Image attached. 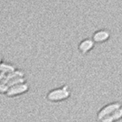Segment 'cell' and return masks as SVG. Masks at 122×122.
Wrapping results in <instances>:
<instances>
[{
	"label": "cell",
	"mask_w": 122,
	"mask_h": 122,
	"mask_svg": "<svg viewBox=\"0 0 122 122\" xmlns=\"http://www.w3.org/2000/svg\"><path fill=\"white\" fill-rule=\"evenodd\" d=\"M71 91L68 86H63L61 87L57 88L49 91L46 98L51 102H60L67 100L70 97Z\"/></svg>",
	"instance_id": "6da1fadb"
},
{
	"label": "cell",
	"mask_w": 122,
	"mask_h": 122,
	"mask_svg": "<svg viewBox=\"0 0 122 122\" xmlns=\"http://www.w3.org/2000/svg\"><path fill=\"white\" fill-rule=\"evenodd\" d=\"M28 90H29V86L26 82H25L9 87L6 94L9 97H14L16 96L24 94L27 92Z\"/></svg>",
	"instance_id": "7a4b0ae2"
},
{
	"label": "cell",
	"mask_w": 122,
	"mask_h": 122,
	"mask_svg": "<svg viewBox=\"0 0 122 122\" xmlns=\"http://www.w3.org/2000/svg\"><path fill=\"white\" fill-rule=\"evenodd\" d=\"M121 107V104L119 103H113L108 105L104 106L103 108L99 111L97 115V118L98 120H101L103 117L110 115L112 112H114L115 110L120 108Z\"/></svg>",
	"instance_id": "3957f363"
},
{
	"label": "cell",
	"mask_w": 122,
	"mask_h": 122,
	"mask_svg": "<svg viewBox=\"0 0 122 122\" xmlns=\"http://www.w3.org/2000/svg\"><path fill=\"white\" fill-rule=\"evenodd\" d=\"M94 44L95 43L92 39H85L80 42L78 46V50L81 54L85 55L93 50Z\"/></svg>",
	"instance_id": "277c9868"
},
{
	"label": "cell",
	"mask_w": 122,
	"mask_h": 122,
	"mask_svg": "<svg viewBox=\"0 0 122 122\" xmlns=\"http://www.w3.org/2000/svg\"><path fill=\"white\" fill-rule=\"evenodd\" d=\"M110 32L105 29L96 31L92 36V39L94 43H102L106 42L110 37Z\"/></svg>",
	"instance_id": "5b68a950"
},
{
	"label": "cell",
	"mask_w": 122,
	"mask_h": 122,
	"mask_svg": "<svg viewBox=\"0 0 122 122\" xmlns=\"http://www.w3.org/2000/svg\"><path fill=\"white\" fill-rule=\"evenodd\" d=\"M19 76H25V73L22 70H15V71H12V72L6 74L3 80L1 81V83L6 85L9 81L16 78V77H19Z\"/></svg>",
	"instance_id": "8992f818"
},
{
	"label": "cell",
	"mask_w": 122,
	"mask_h": 122,
	"mask_svg": "<svg viewBox=\"0 0 122 122\" xmlns=\"http://www.w3.org/2000/svg\"><path fill=\"white\" fill-rule=\"evenodd\" d=\"M16 69V67H14L12 64H6V63H1L0 64V72L4 73V74H7L11 73Z\"/></svg>",
	"instance_id": "52a82bcc"
},
{
	"label": "cell",
	"mask_w": 122,
	"mask_h": 122,
	"mask_svg": "<svg viewBox=\"0 0 122 122\" xmlns=\"http://www.w3.org/2000/svg\"><path fill=\"white\" fill-rule=\"evenodd\" d=\"M26 82V78H25V76H19V77H16V78H14V79L9 81L6 85L8 86V87H11V86L20 84L25 83V82Z\"/></svg>",
	"instance_id": "ba28073f"
},
{
	"label": "cell",
	"mask_w": 122,
	"mask_h": 122,
	"mask_svg": "<svg viewBox=\"0 0 122 122\" xmlns=\"http://www.w3.org/2000/svg\"><path fill=\"white\" fill-rule=\"evenodd\" d=\"M114 121L118 120L122 117V107L117 109L110 114Z\"/></svg>",
	"instance_id": "9c48e42d"
},
{
	"label": "cell",
	"mask_w": 122,
	"mask_h": 122,
	"mask_svg": "<svg viewBox=\"0 0 122 122\" xmlns=\"http://www.w3.org/2000/svg\"><path fill=\"white\" fill-rule=\"evenodd\" d=\"M8 86L0 82V93H6L8 90Z\"/></svg>",
	"instance_id": "30bf717a"
},
{
	"label": "cell",
	"mask_w": 122,
	"mask_h": 122,
	"mask_svg": "<svg viewBox=\"0 0 122 122\" xmlns=\"http://www.w3.org/2000/svg\"><path fill=\"white\" fill-rule=\"evenodd\" d=\"M101 122H114V120L112 118L111 115H107V116L104 117L101 120Z\"/></svg>",
	"instance_id": "8fae6325"
},
{
	"label": "cell",
	"mask_w": 122,
	"mask_h": 122,
	"mask_svg": "<svg viewBox=\"0 0 122 122\" xmlns=\"http://www.w3.org/2000/svg\"><path fill=\"white\" fill-rule=\"evenodd\" d=\"M1 61H2V57L1 56V55H0V64L1 63Z\"/></svg>",
	"instance_id": "7c38bea8"
}]
</instances>
